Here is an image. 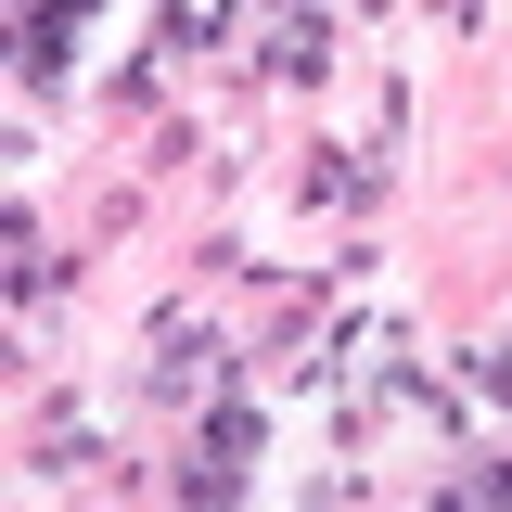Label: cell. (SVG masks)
I'll return each instance as SVG.
<instances>
[{
  "label": "cell",
  "instance_id": "1",
  "mask_svg": "<svg viewBox=\"0 0 512 512\" xmlns=\"http://www.w3.org/2000/svg\"><path fill=\"white\" fill-rule=\"evenodd\" d=\"M141 384H154L167 410H192V397L231 384V346L205 333V308H154V333H141Z\"/></svg>",
  "mask_w": 512,
  "mask_h": 512
},
{
  "label": "cell",
  "instance_id": "2",
  "mask_svg": "<svg viewBox=\"0 0 512 512\" xmlns=\"http://www.w3.org/2000/svg\"><path fill=\"white\" fill-rule=\"evenodd\" d=\"M13 64H26V90H64V77H77V13H64V0H26Z\"/></svg>",
  "mask_w": 512,
  "mask_h": 512
},
{
  "label": "cell",
  "instance_id": "3",
  "mask_svg": "<svg viewBox=\"0 0 512 512\" xmlns=\"http://www.w3.org/2000/svg\"><path fill=\"white\" fill-rule=\"evenodd\" d=\"M256 26H269V0H167V39H180V52H218V39L256 52Z\"/></svg>",
  "mask_w": 512,
  "mask_h": 512
}]
</instances>
